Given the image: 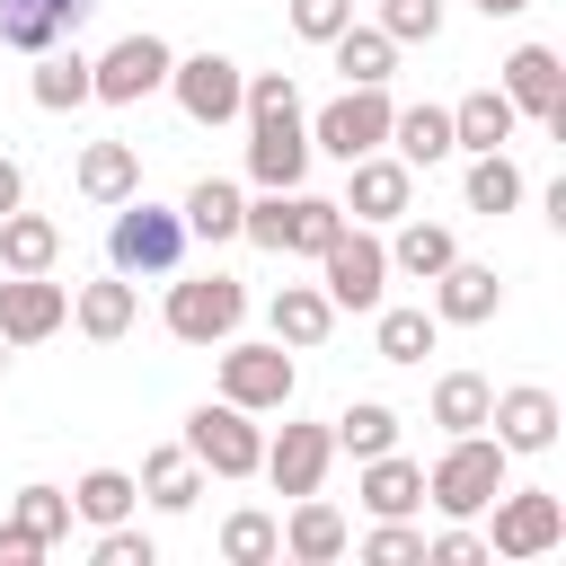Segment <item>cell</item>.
I'll return each instance as SVG.
<instances>
[{
	"label": "cell",
	"instance_id": "1",
	"mask_svg": "<svg viewBox=\"0 0 566 566\" xmlns=\"http://www.w3.org/2000/svg\"><path fill=\"white\" fill-rule=\"evenodd\" d=\"M504 478H513V451L478 424V433H451V442H442V460L424 469V504L451 513V522H478V513L504 495Z\"/></svg>",
	"mask_w": 566,
	"mask_h": 566
},
{
	"label": "cell",
	"instance_id": "2",
	"mask_svg": "<svg viewBox=\"0 0 566 566\" xmlns=\"http://www.w3.org/2000/svg\"><path fill=\"white\" fill-rule=\"evenodd\" d=\"M177 256H186V221L159 212L150 195H124L115 230H106V265L115 274H177Z\"/></svg>",
	"mask_w": 566,
	"mask_h": 566
},
{
	"label": "cell",
	"instance_id": "3",
	"mask_svg": "<svg viewBox=\"0 0 566 566\" xmlns=\"http://www.w3.org/2000/svg\"><path fill=\"white\" fill-rule=\"evenodd\" d=\"M318 292H327L336 310H380V292H389V248H380L371 221H345V230L318 248Z\"/></svg>",
	"mask_w": 566,
	"mask_h": 566
},
{
	"label": "cell",
	"instance_id": "4",
	"mask_svg": "<svg viewBox=\"0 0 566 566\" xmlns=\"http://www.w3.org/2000/svg\"><path fill=\"white\" fill-rule=\"evenodd\" d=\"M557 539H566V495L504 478V495L486 504V557H548Z\"/></svg>",
	"mask_w": 566,
	"mask_h": 566
},
{
	"label": "cell",
	"instance_id": "5",
	"mask_svg": "<svg viewBox=\"0 0 566 566\" xmlns=\"http://www.w3.org/2000/svg\"><path fill=\"white\" fill-rule=\"evenodd\" d=\"M239 318H248V292H239V274L203 265V274L168 283V336H177V345H221V336H239Z\"/></svg>",
	"mask_w": 566,
	"mask_h": 566
},
{
	"label": "cell",
	"instance_id": "6",
	"mask_svg": "<svg viewBox=\"0 0 566 566\" xmlns=\"http://www.w3.org/2000/svg\"><path fill=\"white\" fill-rule=\"evenodd\" d=\"M292 389H301V371H292V345H239V336H221V398L230 407H248V416H283L292 407Z\"/></svg>",
	"mask_w": 566,
	"mask_h": 566
},
{
	"label": "cell",
	"instance_id": "7",
	"mask_svg": "<svg viewBox=\"0 0 566 566\" xmlns=\"http://www.w3.org/2000/svg\"><path fill=\"white\" fill-rule=\"evenodd\" d=\"M212 478H256V460H265V433H256V416L248 407H230V398H203L195 416H186V433H177Z\"/></svg>",
	"mask_w": 566,
	"mask_h": 566
},
{
	"label": "cell",
	"instance_id": "8",
	"mask_svg": "<svg viewBox=\"0 0 566 566\" xmlns=\"http://www.w3.org/2000/svg\"><path fill=\"white\" fill-rule=\"evenodd\" d=\"M168 62H177L168 35H150V27H142V35H115V44L88 62V97H97V106H142L150 88H168Z\"/></svg>",
	"mask_w": 566,
	"mask_h": 566
},
{
	"label": "cell",
	"instance_id": "9",
	"mask_svg": "<svg viewBox=\"0 0 566 566\" xmlns=\"http://www.w3.org/2000/svg\"><path fill=\"white\" fill-rule=\"evenodd\" d=\"M239 88H248V71H239L230 53H212V44L168 62V97H177L186 124H203V133H212V124H239Z\"/></svg>",
	"mask_w": 566,
	"mask_h": 566
},
{
	"label": "cell",
	"instance_id": "10",
	"mask_svg": "<svg viewBox=\"0 0 566 566\" xmlns=\"http://www.w3.org/2000/svg\"><path fill=\"white\" fill-rule=\"evenodd\" d=\"M389 88H345V97H327L318 115H310V150H327V159H363V150H389Z\"/></svg>",
	"mask_w": 566,
	"mask_h": 566
},
{
	"label": "cell",
	"instance_id": "11",
	"mask_svg": "<svg viewBox=\"0 0 566 566\" xmlns=\"http://www.w3.org/2000/svg\"><path fill=\"white\" fill-rule=\"evenodd\" d=\"M345 212L354 221H398V212H416V168L398 159V150H363V159H345Z\"/></svg>",
	"mask_w": 566,
	"mask_h": 566
},
{
	"label": "cell",
	"instance_id": "12",
	"mask_svg": "<svg viewBox=\"0 0 566 566\" xmlns=\"http://www.w3.org/2000/svg\"><path fill=\"white\" fill-rule=\"evenodd\" d=\"M504 97H513V115H539L548 133H566V62H557V44H513L504 53Z\"/></svg>",
	"mask_w": 566,
	"mask_h": 566
},
{
	"label": "cell",
	"instance_id": "13",
	"mask_svg": "<svg viewBox=\"0 0 566 566\" xmlns=\"http://www.w3.org/2000/svg\"><path fill=\"white\" fill-rule=\"evenodd\" d=\"M557 424H566V416H557V389H539V380H513V389L486 398V433H495L513 460H522V451H548Z\"/></svg>",
	"mask_w": 566,
	"mask_h": 566
},
{
	"label": "cell",
	"instance_id": "14",
	"mask_svg": "<svg viewBox=\"0 0 566 566\" xmlns=\"http://www.w3.org/2000/svg\"><path fill=\"white\" fill-rule=\"evenodd\" d=\"M310 159H318V150H310V115H265V124H248V177H256V186L283 195V186L310 177Z\"/></svg>",
	"mask_w": 566,
	"mask_h": 566
},
{
	"label": "cell",
	"instance_id": "15",
	"mask_svg": "<svg viewBox=\"0 0 566 566\" xmlns=\"http://www.w3.org/2000/svg\"><path fill=\"white\" fill-rule=\"evenodd\" d=\"M327 460H336V433H327V424H301V416H292V424H283V433L265 442V460H256V469L274 478V495H318Z\"/></svg>",
	"mask_w": 566,
	"mask_h": 566
},
{
	"label": "cell",
	"instance_id": "16",
	"mask_svg": "<svg viewBox=\"0 0 566 566\" xmlns=\"http://www.w3.org/2000/svg\"><path fill=\"white\" fill-rule=\"evenodd\" d=\"M71 318V292L53 274H0V336L9 345H44Z\"/></svg>",
	"mask_w": 566,
	"mask_h": 566
},
{
	"label": "cell",
	"instance_id": "17",
	"mask_svg": "<svg viewBox=\"0 0 566 566\" xmlns=\"http://www.w3.org/2000/svg\"><path fill=\"white\" fill-rule=\"evenodd\" d=\"M495 310H504V274H495V265L451 256V265L433 274V318H442V327H486Z\"/></svg>",
	"mask_w": 566,
	"mask_h": 566
},
{
	"label": "cell",
	"instance_id": "18",
	"mask_svg": "<svg viewBox=\"0 0 566 566\" xmlns=\"http://www.w3.org/2000/svg\"><path fill=\"white\" fill-rule=\"evenodd\" d=\"M97 0H0V44L9 53H44V44H71L88 27Z\"/></svg>",
	"mask_w": 566,
	"mask_h": 566
},
{
	"label": "cell",
	"instance_id": "19",
	"mask_svg": "<svg viewBox=\"0 0 566 566\" xmlns=\"http://www.w3.org/2000/svg\"><path fill=\"white\" fill-rule=\"evenodd\" d=\"M363 513L371 522H398V513H424V460H407V451H371L363 460Z\"/></svg>",
	"mask_w": 566,
	"mask_h": 566
},
{
	"label": "cell",
	"instance_id": "20",
	"mask_svg": "<svg viewBox=\"0 0 566 566\" xmlns=\"http://www.w3.org/2000/svg\"><path fill=\"white\" fill-rule=\"evenodd\" d=\"M345 548H354L345 513H336L327 495H292V513H283V557H301V566H336Z\"/></svg>",
	"mask_w": 566,
	"mask_h": 566
},
{
	"label": "cell",
	"instance_id": "21",
	"mask_svg": "<svg viewBox=\"0 0 566 566\" xmlns=\"http://www.w3.org/2000/svg\"><path fill=\"white\" fill-rule=\"evenodd\" d=\"M71 186H80V203L115 212L124 195H142V150H133V142H88L80 168H71Z\"/></svg>",
	"mask_w": 566,
	"mask_h": 566
},
{
	"label": "cell",
	"instance_id": "22",
	"mask_svg": "<svg viewBox=\"0 0 566 566\" xmlns=\"http://www.w3.org/2000/svg\"><path fill=\"white\" fill-rule=\"evenodd\" d=\"M133 310H142V301H133V274H115V265L71 292V327H80L88 345H115V336L133 327Z\"/></svg>",
	"mask_w": 566,
	"mask_h": 566
},
{
	"label": "cell",
	"instance_id": "23",
	"mask_svg": "<svg viewBox=\"0 0 566 566\" xmlns=\"http://www.w3.org/2000/svg\"><path fill=\"white\" fill-rule=\"evenodd\" d=\"M265 327H274V345L310 354V345H327V327H336V301H327L318 283H283V292L265 301Z\"/></svg>",
	"mask_w": 566,
	"mask_h": 566
},
{
	"label": "cell",
	"instance_id": "24",
	"mask_svg": "<svg viewBox=\"0 0 566 566\" xmlns=\"http://www.w3.org/2000/svg\"><path fill=\"white\" fill-rule=\"evenodd\" d=\"M159 513H195V495H203V460L186 451V442H159V451H142V478H133Z\"/></svg>",
	"mask_w": 566,
	"mask_h": 566
},
{
	"label": "cell",
	"instance_id": "25",
	"mask_svg": "<svg viewBox=\"0 0 566 566\" xmlns=\"http://www.w3.org/2000/svg\"><path fill=\"white\" fill-rule=\"evenodd\" d=\"M239 212H248V195H239L230 177H195V186H186V203H177V221H186V239H203V248H221V239H239Z\"/></svg>",
	"mask_w": 566,
	"mask_h": 566
},
{
	"label": "cell",
	"instance_id": "26",
	"mask_svg": "<svg viewBox=\"0 0 566 566\" xmlns=\"http://www.w3.org/2000/svg\"><path fill=\"white\" fill-rule=\"evenodd\" d=\"M380 248H389V265H398V274H416V283H433V274L460 256L451 221H424V212H398V239H380Z\"/></svg>",
	"mask_w": 566,
	"mask_h": 566
},
{
	"label": "cell",
	"instance_id": "27",
	"mask_svg": "<svg viewBox=\"0 0 566 566\" xmlns=\"http://www.w3.org/2000/svg\"><path fill=\"white\" fill-rule=\"evenodd\" d=\"M327 53H336V71H345V88H389V71H398V44L380 35V27H336L327 35Z\"/></svg>",
	"mask_w": 566,
	"mask_h": 566
},
{
	"label": "cell",
	"instance_id": "28",
	"mask_svg": "<svg viewBox=\"0 0 566 566\" xmlns=\"http://www.w3.org/2000/svg\"><path fill=\"white\" fill-rule=\"evenodd\" d=\"M27 97H35L44 115H80V106H88V53H71V44H44V53H35V80H27Z\"/></svg>",
	"mask_w": 566,
	"mask_h": 566
},
{
	"label": "cell",
	"instance_id": "29",
	"mask_svg": "<svg viewBox=\"0 0 566 566\" xmlns=\"http://www.w3.org/2000/svg\"><path fill=\"white\" fill-rule=\"evenodd\" d=\"M513 124H522V115H513L504 88H469V97L451 106V150H504Z\"/></svg>",
	"mask_w": 566,
	"mask_h": 566
},
{
	"label": "cell",
	"instance_id": "30",
	"mask_svg": "<svg viewBox=\"0 0 566 566\" xmlns=\"http://www.w3.org/2000/svg\"><path fill=\"white\" fill-rule=\"evenodd\" d=\"M53 256H62V221H44V212H0V265L9 274H53Z\"/></svg>",
	"mask_w": 566,
	"mask_h": 566
},
{
	"label": "cell",
	"instance_id": "31",
	"mask_svg": "<svg viewBox=\"0 0 566 566\" xmlns=\"http://www.w3.org/2000/svg\"><path fill=\"white\" fill-rule=\"evenodd\" d=\"M389 150L407 168H442L451 159V106H398L389 115Z\"/></svg>",
	"mask_w": 566,
	"mask_h": 566
},
{
	"label": "cell",
	"instance_id": "32",
	"mask_svg": "<svg viewBox=\"0 0 566 566\" xmlns=\"http://www.w3.org/2000/svg\"><path fill=\"white\" fill-rule=\"evenodd\" d=\"M133 504H142L133 469H88V478L71 486V522H88V531H106V522H133Z\"/></svg>",
	"mask_w": 566,
	"mask_h": 566
},
{
	"label": "cell",
	"instance_id": "33",
	"mask_svg": "<svg viewBox=\"0 0 566 566\" xmlns=\"http://www.w3.org/2000/svg\"><path fill=\"white\" fill-rule=\"evenodd\" d=\"M345 230V203H327V195H283V256H318L327 239Z\"/></svg>",
	"mask_w": 566,
	"mask_h": 566
},
{
	"label": "cell",
	"instance_id": "34",
	"mask_svg": "<svg viewBox=\"0 0 566 566\" xmlns=\"http://www.w3.org/2000/svg\"><path fill=\"white\" fill-rule=\"evenodd\" d=\"M460 195H469V212H513L522 203V168L504 159V150H469V177H460Z\"/></svg>",
	"mask_w": 566,
	"mask_h": 566
},
{
	"label": "cell",
	"instance_id": "35",
	"mask_svg": "<svg viewBox=\"0 0 566 566\" xmlns=\"http://www.w3.org/2000/svg\"><path fill=\"white\" fill-rule=\"evenodd\" d=\"M486 398H495L486 371H442V380H433V424H442V433H478V424H486Z\"/></svg>",
	"mask_w": 566,
	"mask_h": 566
},
{
	"label": "cell",
	"instance_id": "36",
	"mask_svg": "<svg viewBox=\"0 0 566 566\" xmlns=\"http://www.w3.org/2000/svg\"><path fill=\"white\" fill-rule=\"evenodd\" d=\"M221 557H230V566H274V557H283V522H274L265 504H239V513L221 522Z\"/></svg>",
	"mask_w": 566,
	"mask_h": 566
},
{
	"label": "cell",
	"instance_id": "37",
	"mask_svg": "<svg viewBox=\"0 0 566 566\" xmlns=\"http://www.w3.org/2000/svg\"><path fill=\"white\" fill-rule=\"evenodd\" d=\"M336 451H354V460H371V451H398V407H380V398H354L336 424Z\"/></svg>",
	"mask_w": 566,
	"mask_h": 566
},
{
	"label": "cell",
	"instance_id": "38",
	"mask_svg": "<svg viewBox=\"0 0 566 566\" xmlns=\"http://www.w3.org/2000/svg\"><path fill=\"white\" fill-rule=\"evenodd\" d=\"M433 336H442V318H433V310H380V327H371L380 363H424V354H433Z\"/></svg>",
	"mask_w": 566,
	"mask_h": 566
},
{
	"label": "cell",
	"instance_id": "39",
	"mask_svg": "<svg viewBox=\"0 0 566 566\" xmlns=\"http://www.w3.org/2000/svg\"><path fill=\"white\" fill-rule=\"evenodd\" d=\"M9 522H18L27 539H44V548H53V539H71V486H44V478H35V486H18Z\"/></svg>",
	"mask_w": 566,
	"mask_h": 566
},
{
	"label": "cell",
	"instance_id": "40",
	"mask_svg": "<svg viewBox=\"0 0 566 566\" xmlns=\"http://www.w3.org/2000/svg\"><path fill=\"white\" fill-rule=\"evenodd\" d=\"M363 557H371V566H424V531H416L407 513H398V522H371V531H363Z\"/></svg>",
	"mask_w": 566,
	"mask_h": 566
},
{
	"label": "cell",
	"instance_id": "41",
	"mask_svg": "<svg viewBox=\"0 0 566 566\" xmlns=\"http://www.w3.org/2000/svg\"><path fill=\"white\" fill-rule=\"evenodd\" d=\"M380 35L389 44H433L442 35V0H380Z\"/></svg>",
	"mask_w": 566,
	"mask_h": 566
},
{
	"label": "cell",
	"instance_id": "42",
	"mask_svg": "<svg viewBox=\"0 0 566 566\" xmlns=\"http://www.w3.org/2000/svg\"><path fill=\"white\" fill-rule=\"evenodd\" d=\"M88 557H97V566H159L150 531H133V522H106V531L88 539Z\"/></svg>",
	"mask_w": 566,
	"mask_h": 566
},
{
	"label": "cell",
	"instance_id": "43",
	"mask_svg": "<svg viewBox=\"0 0 566 566\" xmlns=\"http://www.w3.org/2000/svg\"><path fill=\"white\" fill-rule=\"evenodd\" d=\"M283 18H292V35H301V44H327V35L354 18V0H283Z\"/></svg>",
	"mask_w": 566,
	"mask_h": 566
},
{
	"label": "cell",
	"instance_id": "44",
	"mask_svg": "<svg viewBox=\"0 0 566 566\" xmlns=\"http://www.w3.org/2000/svg\"><path fill=\"white\" fill-rule=\"evenodd\" d=\"M424 566H486V531H469V522L433 531V539H424Z\"/></svg>",
	"mask_w": 566,
	"mask_h": 566
},
{
	"label": "cell",
	"instance_id": "45",
	"mask_svg": "<svg viewBox=\"0 0 566 566\" xmlns=\"http://www.w3.org/2000/svg\"><path fill=\"white\" fill-rule=\"evenodd\" d=\"M44 557V539H27L18 522H0V566H35Z\"/></svg>",
	"mask_w": 566,
	"mask_h": 566
},
{
	"label": "cell",
	"instance_id": "46",
	"mask_svg": "<svg viewBox=\"0 0 566 566\" xmlns=\"http://www.w3.org/2000/svg\"><path fill=\"white\" fill-rule=\"evenodd\" d=\"M18 203H27V168L0 150V212H18Z\"/></svg>",
	"mask_w": 566,
	"mask_h": 566
},
{
	"label": "cell",
	"instance_id": "47",
	"mask_svg": "<svg viewBox=\"0 0 566 566\" xmlns=\"http://www.w3.org/2000/svg\"><path fill=\"white\" fill-rule=\"evenodd\" d=\"M469 9H478V18H522L531 0H469Z\"/></svg>",
	"mask_w": 566,
	"mask_h": 566
},
{
	"label": "cell",
	"instance_id": "48",
	"mask_svg": "<svg viewBox=\"0 0 566 566\" xmlns=\"http://www.w3.org/2000/svg\"><path fill=\"white\" fill-rule=\"evenodd\" d=\"M0 371H9V336H0Z\"/></svg>",
	"mask_w": 566,
	"mask_h": 566
}]
</instances>
